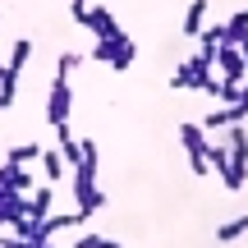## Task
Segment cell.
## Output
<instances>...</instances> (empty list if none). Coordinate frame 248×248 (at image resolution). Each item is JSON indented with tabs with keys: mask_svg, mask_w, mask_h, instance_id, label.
Masks as SVG:
<instances>
[{
	"mask_svg": "<svg viewBox=\"0 0 248 248\" xmlns=\"http://www.w3.org/2000/svg\"><path fill=\"white\" fill-rule=\"evenodd\" d=\"M92 60L97 64H110L115 74H124L133 60H138V42H133L129 32H110V37H97V46H92Z\"/></svg>",
	"mask_w": 248,
	"mask_h": 248,
	"instance_id": "cell-1",
	"label": "cell"
},
{
	"mask_svg": "<svg viewBox=\"0 0 248 248\" xmlns=\"http://www.w3.org/2000/svg\"><path fill=\"white\" fill-rule=\"evenodd\" d=\"M225 152H230V170H225V188L239 193L244 179H248V129L244 124H230V138H225Z\"/></svg>",
	"mask_w": 248,
	"mask_h": 248,
	"instance_id": "cell-2",
	"label": "cell"
},
{
	"mask_svg": "<svg viewBox=\"0 0 248 248\" xmlns=\"http://www.w3.org/2000/svg\"><path fill=\"white\" fill-rule=\"evenodd\" d=\"M179 142H184V152H188V170H193V175L198 179H207V175H212V166H207V147H212V133H207L202 129V124H179Z\"/></svg>",
	"mask_w": 248,
	"mask_h": 248,
	"instance_id": "cell-3",
	"label": "cell"
},
{
	"mask_svg": "<svg viewBox=\"0 0 248 248\" xmlns=\"http://www.w3.org/2000/svg\"><path fill=\"white\" fill-rule=\"evenodd\" d=\"M170 88H198V92H216V78H212V55L198 51L193 60H184L175 74H170Z\"/></svg>",
	"mask_w": 248,
	"mask_h": 248,
	"instance_id": "cell-4",
	"label": "cell"
},
{
	"mask_svg": "<svg viewBox=\"0 0 248 248\" xmlns=\"http://www.w3.org/2000/svg\"><path fill=\"white\" fill-rule=\"evenodd\" d=\"M216 69H221V83H234V88H244L248 83V64L239 55V46H216Z\"/></svg>",
	"mask_w": 248,
	"mask_h": 248,
	"instance_id": "cell-5",
	"label": "cell"
},
{
	"mask_svg": "<svg viewBox=\"0 0 248 248\" xmlns=\"http://www.w3.org/2000/svg\"><path fill=\"white\" fill-rule=\"evenodd\" d=\"M69 106H74L69 78H60V74H55V83H51V97H46V120H51V129H55V124H69Z\"/></svg>",
	"mask_w": 248,
	"mask_h": 248,
	"instance_id": "cell-6",
	"label": "cell"
},
{
	"mask_svg": "<svg viewBox=\"0 0 248 248\" xmlns=\"http://www.w3.org/2000/svg\"><path fill=\"white\" fill-rule=\"evenodd\" d=\"M83 28H92L97 37H110V32H120L115 14H110L106 5H88V18H83Z\"/></svg>",
	"mask_w": 248,
	"mask_h": 248,
	"instance_id": "cell-7",
	"label": "cell"
},
{
	"mask_svg": "<svg viewBox=\"0 0 248 248\" xmlns=\"http://www.w3.org/2000/svg\"><path fill=\"white\" fill-rule=\"evenodd\" d=\"M207 9H212V0H188V9H184V37H198L207 28Z\"/></svg>",
	"mask_w": 248,
	"mask_h": 248,
	"instance_id": "cell-8",
	"label": "cell"
},
{
	"mask_svg": "<svg viewBox=\"0 0 248 248\" xmlns=\"http://www.w3.org/2000/svg\"><path fill=\"white\" fill-rule=\"evenodd\" d=\"M37 161H42L46 184H60V179H64V156H60L55 147H42V156H37Z\"/></svg>",
	"mask_w": 248,
	"mask_h": 248,
	"instance_id": "cell-9",
	"label": "cell"
},
{
	"mask_svg": "<svg viewBox=\"0 0 248 248\" xmlns=\"http://www.w3.org/2000/svg\"><path fill=\"white\" fill-rule=\"evenodd\" d=\"M244 37H248V9H234L225 18V46H239Z\"/></svg>",
	"mask_w": 248,
	"mask_h": 248,
	"instance_id": "cell-10",
	"label": "cell"
},
{
	"mask_svg": "<svg viewBox=\"0 0 248 248\" xmlns=\"http://www.w3.org/2000/svg\"><path fill=\"white\" fill-rule=\"evenodd\" d=\"M18 78H23V74H14L9 64L0 69V110H9V106H14V97H18Z\"/></svg>",
	"mask_w": 248,
	"mask_h": 248,
	"instance_id": "cell-11",
	"label": "cell"
},
{
	"mask_svg": "<svg viewBox=\"0 0 248 248\" xmlns=\"http://www.w3.org/2000/svg\"><path fill=\"white\" fill-rule=\"evenodd\" d=\"M28 60H32V42H28V37H18V42H14V51H9V69H14V74H23V64Z\"/></svg>",
	"mask_w": 248,
	"mask_h": 248,
	"instance_id": "cell-12",
	"label": "cell"
},
{
	"mask_svg": "<svg viewBox=\"0 0 248 248\" xmlns=\"http://www.w3.org/2000/svg\"><path fill=\"white\" fill-rule=\"evenodd\" d=\"M239 234H248V212H244V216H234V221H225L221 230H216V239H221V244H234Z\"/></svg>",
	"mask_w": 248,
	"mask_h": 248,
	"instance_id": "cell-13",
	"label": "cell"
},
{
	"mask_svg": "<svg viewBox=\"0 0 248 248\" xmlns=\"http://www.w3.org/2000/svg\"><path fill=\"white\" fill-rule=\"evenodd\" d=\"M37 156H42L37 142H18V147H9V166H32Z\"/></svg>",
	"mask_w": 248,
	"mask_h": 248,
	"instance_id": "cell-14",
	"label": "cell"
},
{
	"mask_svg": "<svg viewBox=\"0 0 248 248\" xmlns=\"http://www.w3.org/2000/svg\"><path fill=\"white\" fill-rule=\"evenodd\" d=\"M78 64H83V55H78V51H60V60H55V74H60V78H69Z\"/></svg>",
	"mask_w": 248,
	"mask_h": 248,
	"instance_id": "cell-15",
	"label": "cell"
},
{
	"mask_svg": "<svg viewBox=\"0 0 248 248\" xmlns=\"http://www.w3.org/2000/svg\"><path fill=\"white\" fill-rule=\"evenodd\" d=\"M74 248H120L115 239H101V234H78V244Z\"/></svg>",
	"mask_w": 248,
	"mask_h": 248,
	"instance_id": "cell-16",
	"label": "cell"
},
{
	"mask_svg": "<svg viewBox=\"0 0 248 248\" xmlns=\"http://www.w3.org/2000/svg\"><path fill=\"white\" fill-rule=\"evenodd\" d=\"M0 248H42L37 239H18V234H0Z\"/></svg>",
	"mask_w": 248,
	"mask_h": 248,
	"instance_id": "cell-17",
	"label": "cell"
},
{
	"mask_svg": "<svg viewBox=\"0 0 248 248\" xmlns=\"http://www.w3.org/2000/svg\"><path fill=\"white\" fill-rule=\"evenodd\" d=\"M88 5H92V0H69V14L83 23V18H88Z\"/></svg>",
	"mask_w": 248,
	"mask_h": 248,
	"instance_id": "cell-18",
	"label": "cell"
},
{
	"mask_svg": "<svg viewBox=\"0 0 248 248\" xmlns=\"http://www.w3.org/2000/svg\"><path fill=\"white\" fill-rule=\"evenodd\" d=\"M239 55H244V64H248V37H244V42H239Z\"/></svg>",
	"mask_w": 248,
	"mask_h": 248,
	"instance_id": "cell-19",
	"label": "cell"
},
{
	"mask_svg": "<svg viewBox=\"0 0 248 248\" xmlns=\"http://www.w3.org/2000/svg\"><path fill=\"white\" fill-rule=\"evenodd\" d=\"M42 248H51V244H42Z\"/></svg>",
	"mask_w": 248,
	"mask_h": 248,
	"instance_id": "cell-20",
	"label": "cell"
}]
</instances>
